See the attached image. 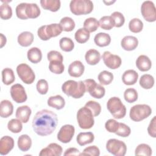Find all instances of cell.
Returning <instances> with one entry per match:
<instances>
[{"label":"cell","mask_w":156,"mask_h":156,"mask_svg":"<svg viewBox=\"0 0 156 156\" xmlns=\"http://www.w3.org/2000/svg\"><path fill=\"white\" fill-rule=\"evenodd\" d=\"M98 80L101 85H107L112 83L113 80V74L108 71H101L98 76Z\"/></svg>","instance_id":"36"},{"label":"cell","mask_w":156,"mask_h":156,"mask_svg":"<svg viewBox=\"0 0 156 156\" xmlns=\"http://www.w3.org/2000/svg\"><path fill=\"white\" fill-rule=\"evenodd\" d=\"M138 93L136 90L132 88L126 89L124 93V98L126 102L133 103L138 99Z\"/></svg>","instance_id":"44"},{"label":"cell","mask_w":156,"mask_h":156,"mask_svg":"<svg viewBox=\"0 0 156 156\" xmlns=\"http://www.w3.org/2000/svg\"><path fill=\"white\" fill-rule=\"evenodd\" d=\"M16 73L21 80L26 84L32 83L35 79V75L32 69L26 63H21L16 67Z\"/></svg>","instance_id":"9"},{"label":"cell","mask_w":156,"mask_h":156,"mask_svg":"<svg viewBox=\"0 0 156 156\" xmlns=\"http://www.w3.org/2000/svg\"><path fill=\"white\" fill-rule=\"evenodd\" d=\"M110 16L113 20L114 27H120L124 25L125 18L122 13L119 12H114L111 14Z\"/></svg>","instance_id":"46"},{"label":"cell","mask_w":156,"mask_h":156,"mask_svg":"<svg viewBox=\"0 0 156 156\" xmlns=\"http://www.w3.org/2000/svg\"><path fill=\"white\" fill-rule=\"evenodd\" d=\"M100 52L94 49H90L87 51L85 55V58L87 63L90 65H95L101 60Z\"/></svg>","instance_id":"21"},{"label":"cell","mask_w":156,"mask_h":156,"mask_svg":"<svg viewBox=\"0 0 156 156\" xmlns=\"http://www.w3.org/2000/svg\"><path fill=\"white\" fill-rule=\"evenodd\" d=\"M34 35L32 32L29 31H24L21 32L18 36V43L23 47L29 46L34 41Z\"/></svg>","instance_id":"22"},{"label":"cell","mask_w":156,"mask_h":156,"mask_svg":"<svg viewBox=\"0 0 156 156\" xmlns=\"http://www.w3.org/2000/svg\"><path fill=\"white\" fill-rule=\"evenodd\" d=\"M0 35H1V45H0V48H2L6 44L7 39H6V37L2 34H1Z\"/></svg>","instance_id":"57"},{"label":"cell","mask_w":156,"mask_h":156,"mask_svg":"<svg viewBox=\"0 0 156 156\" xmlns=\"http://www.w3.org/2000/svg\"><path fill=\"white\" fill-rule=\"evenodd\" d=\"M49 69L51 72L54 74H60L64 71L65 66L63 64V62L58 60H52L49 62Z\"/></svg>","instance_id":"39"},{"label":"cell","mask_w":156,"mask_h":156,"mask_svg":"<svg viewBox=\"0 0 156 156\" xmlns=\"http://www.w3.org/2000/svg\"><path fill=\"white\" fill-rule=\"evenodd\" d=\"M41 11L35 3H26V15L28 18H36L40 15Z\"/></svg>","instance_id":"30"},{"label":"cell","mask_w":156,"mask_h":156,"mask_svg":"<svg viewBox=\"0 0 156 156\" xmlns=\"http://www.w3.org/2000/svg\"><path fill=\"white\" fill-rule=\"evenodd\" d=\"M62 147L55 143H50L47 147L42 149L39 153L40 156H60L62 154Z\"/></svg>","instance_id":"14"},{"label":"cell","mask_w":156,"mask_h":156,"mask_svg":"<svg viewBox=\"0 0 156 156\" xmlns=\"http://www.w3.org/2000/svg\"><path fill=\"white\" fill-rule=\"evenodd\" d=\"M143 28V23L139 18H133L129 23V29L133 33H139Z\"/></svg>","instance_id":"41"},{"label":"cell","mask_w":156,"mask_h":156,"mask_svg":"<svg viewBox=\"0 0 156 156\" xmlns=\"http://www.w3.org/2000/svg\"><path fill=\"white\" fill-rule=\"evenodd\" d=\"M107 151L115 156H124L127 151V146L122 141L112 138L106 143Z\"/></svg>","instance_id":"7"},{"label":"cell","mask_w":156,"mask_h":156,"mask_svg":"<svg viewBox=\"0 0 156 156\" xmlns=\"http://www.w3.org/2000/svg\"><path fill=\"white\" fill-rule=\"evenodd\" d=\"M138 74L133 69H128L124 71L122 76V82L127 85H132L136 83Z\"/></svg>","instance_id":"20"},{"label":"cell","mask_w":156,"mask_h":156,"mask_svg":"<svg viewBox=\"0 0 156 156\" xmlns=\"http://www.w3.org/2000/svg\"><path fill=\"white\" fill-rule=\"evenodd\" d=\"M136 66L137 68L143 72L149 71L152 66V62L150 58L145 55H140L136 58Z\"/></svg>","instance_id":"19"},{"label":"cell","mask_w":156,"mask_h":156,"mask_svg":"<svg viewBox=\"0 0 156 156\" xmlns=\"http://www.w3.org/2000/svg\"><path fill=\"white\" fill-rule=\"evenodd\" d=\"M94 43L99 47L108 46L111 42V37L109 34L104 32L97 34L94 38Z\"/></svg>","instance_id":"27"},{"label":"cell","mask_w":156,"mask_h":156,"mask_svg":"<svg viewBox=\"0 0 156 156\" xmlns=\"http://www.w3.org/2000/svg\"><path fill=\"white\" fill-rule=\"evenodd\" d=\"M102 57L105 66L112 69L118 68L122 63L121 58L119 55L113 54L108 51L103 53Z\"/></svg>","instance_id":"12"},{"label":"cell","mask_w":156,"mask_h":156,"mask_svg":"<svg viewBox=\"0 0 156 156\" xmlns=\"http://www.w3.org/2000/svg\"><path fill=\"white\" fill-rule=\"evenodd\" d=\"M8 129L12 133H20L23 129L22 122L18 119H12L7 124Z\"/></svg>","instance_id":"40"},{"label":"cell","mask_w":156,"mask_h":156,"mask_svg":"<svg viewBox=\"0 0 156 156\" xmlns=\"http://www.w3.org/2000/svg\"><path fill=\"white\" fill-rule=\"evenodd\" d=\"M62 90L68 96L79 99L84 95L86 88L82 80L76 82L73 80H68L62 84Z\"/></svg>","instance_id":"2"},{"label":"cell","mask_w":156,"mask_h":156,"mask_svg":"<svg viewBox=\"0 0 156 156\" xmlns=\"http://www.w3.org/2000/svg\"><path fill=\"white\" fill-rule=\"evenodd\" d=\"M90 32L85 28L79 29L74 34V38L79 43H85L90 38Z\"/></svg>","instance_id":"34"},{"label":"cell","mask_w":156,"mask_h":156,"mask_svg":"<svg viewBox=\"0 0 156 156\" xmlns=\"http://www.w3.org/2000/svg\"><path fill=\"white\" fill-rule=\"evenodd\" d=\"M48 60L50 62L52 60H58L63 62V57L60 52L57 51H51L47 54Z\"/></svg>","instance_id":"53"},{"label":"cell","mask_w":156,"mask_h":156,"mask_svg":"<svg viewBox=\"0 0 156 156\" xmlns=\"http://www.w3.org/2000/svg\"><path fill=\"white\" fill-rule=\"evenodd\" d=\"M93 7V3L90 0H72L69 3L70 10L75 15L89 14Z\"/></svg>","instance_id":"4"},{"label":"cell","mask_w":156,"mask_h":156,"mask_svg":"<svg viewBox=\"0 0 156 156\" xmlns=\"http://www.w3.org/2000/svg\"><path fill=\"white\" fill-rule=\"evenodd\" d=\"M99 26L104 30H111L114 27V22L110 16H104L101 17L99 21Z\"/></svg>","instance_id":"43"},{"label":"cell","mask_w":156,"mask_h":156,"mask_svg":"<svg viewBox=\"0 0 156 156\" xmlns=\"http://www.w3.org/2000/svg\"><path fill=\"white\" fill-rule=\"evenodd\" d=\"M100 155V150L96 146H90L85 148L80 155H91L99 156Z\"/></svg>","instance_id":"49"},{"label":"cell","mask_w":156,"mask_h":156,"mask_svg":"<svg viewBox=\"0 0 156 156\" xmlns=\"http://www.w3.org/2000/svg\"><path fill=\"white\" fill-rule=\"evenodd\" d=\"M152 113L151 107L147 104H136L131 107L129 112L130 119L135 122L141 121Z\"/></svg>","instance_id":"6"},{"label":"cell","mask_w":156,"mask_h":156,"mask_svg":"<svg viewBox=\"0 0 156 156\" xmlns=\"http://www.w3.org/2000/svg\"><path fill=\"white\" fill-rule=\"evenodd\" d=\"M14 147V140L9 136H4L0 140V154L2 155L8 154Z\"/></svg>","instance_id":"16"},{"label":"cell","mask_w":156,"mask_h":156,"mask_svg":"<svg viewBox=\"0 0 156 156\" xmlns=\"http://www.w3.org/2000/svg\"><path fill=\"white\" fill-rule=\"evenodd\" d=\"M135 155H145L150 156L152 155V149L149 145L141 143L137 146L135 151Z\"/></svg>","instance_id":"42"},{"label":"cell","mask_w":156,"mask_h":156,"mask_svg":"<svg viewBox=\"0 0 156 156\" xmlns=\"http://www.w3.org/2000/svg\"><path fill=\"white\" fill-rule=\"evenodd\" d=\"M139 83L140 85L144 89H151L154 85V78L151 74H143L140 79Z\"/></svg>","instance_id":"33"},{"label":"cell","mask_w":156,"mask_h":156,"mask_svg":"<svg viewBox=\"0 0 156 156\" xmlns=\"http://www.w3.org/2000/svg\"><path fill=\"white\" fill-rule=\"evenodd\" d=\"M13 112V105L9 100H2L0 105V116L5 118L11 116Z\"/></svg>","instance_id":"24"},{"label":"cell","mask_w":156,"mask_h":156,"mask_svg":"<svg viewBox=\"0 0 156 156\" xmlns=\"http://www.w3.org/2000/svg\"><path fill=\"white\" fill-rule=\"evenodd\" d=\"M107 108L115 119H122L126 114V107L118 97L110 98L107 102Z\"/></svg>","instance_id":"3"},{"label":"cell","mask_w":156,"mask_h":156,"mask_svg":"<svg viewBox=\"0 0 156 156\" xmlns=\"http://www.w3.org/2000/svg\"><path fill=\"white\" fill-rule=\"evenodd\" d=\"M12 16V7L7 3H3L0 6V16L2 20H9Z\"/></svg>","instance_id":"45"},{"label":"cell","mask_w":156,"mask_h":156,"mask_svg":"<svg viewBox=\"0 0 156 156\" xmlns=\"http://www.w3.org/2000/svg\"><path fill=\"white\" fill-rule=\"evenodd\" d=\"M37 34L38 37L43 41H47L49 40L50 38L48 37L46 33V25L41 26L40 28H38L37 30Z\"/></svg>","instance_id":"55"},{"label":"cell","mask_w":156,"mask_h":156,"mask_svg":"<svg viewBox=\"0 0 156 156\" xmlns=\"http://www.w3.org/2000/svg\"><path fill=\"white\" fill-rule=\"evenodd\" d=\"M156 116H154L152 119L151 120L150 123L147 127V132L148 134L153 137H156Z\"/></svg>","instance_id":"54"},{"label":"cell","mask_w":156,"mask_h":156,"mask_svg":"<svg viewBox=\"0 0 156 156\" xmlns=\"http://www.w3.org/2000/svg\"><path fill=\"white\" fill-rule=\"evenodd\" d=\"M10 95L12 99L18 104L24 102L27 99L25 89L20 83H16L11 87Z\"/></svg>","instance_id":"11"},{"label":"cell","mask_w":156,"mask_h":156,"mask_svg":"<svg viewBox=\"0 0 156 156\" xmlns=\"http://www.w3.org/2000/svg\"><path fill=\"white\" fill-rule=\"evenodd\" d=\"M26 2H22L19 4L16 7V15L21 20L28 19L26 15Z\"/></svg>","instance_id":"51"},{"label":"cell","mask_w":156,"mask_h":156,"mask_svg":"<svg viewBox=\"0 0 156 156\" xmlns=\"http://www.w3.org/2000/svg\"><path fill=\"white\" fill-rule=\"evenodd\" d=\"M141 12L144 19L148 22L156 20V10L154 2L151 1H144L141 6Z\"/></svg>","instance_id":"10"},{"label":"cell","mask_w":156,"mask_h":156,"mask_svg":"<svg viewBox=\"0 0 156 156\" xmlns=\"http://www.w3.org/2000/svg\"><path fill=\"white\" fill-rule=\"evenodd\" d=\"M75 133V128L73 125L65 124L63 126L57 133V139L63 143L71 141Z\"/></svg>","instance_id":"13"},{"label":"cell","mask_w":156,"mask_h":156,"mask_svg":"<svg viewBox=\"0 0 156 156\" xmlns=\"http://www.w3.org/2000/svg\"><path fill=\"white\" fill-rule=\"evenodd\" d=\"M48 105L57 110L62 109L65 105V99L60 95L50 96L48 99Z\"/></svg>","instance_id":"23"},{"label":"cell","mask_w":156,"mask_h":156,"mask_svg":"<svg viewBox=\"0 0 156 156\" xmlns=\"http://www.w3.org/2000/svg\"><path fill=\"white\" fill-rule=\"evenodd\" d=\"M85 106L88 107L91 111L94 116H98L101 112V106L100 104L94 101H88Z\"/></svg>","instance_id":"47"},{"label":"cell","mask_w":156,"mask_h":156,"mask_svg":"<svg viewBox=\"0 0 156 156\" xmlns=\"http://www.w3.org/2000/svg\"><path fill=\"white\" fill-rule=\"evenodd\" d=\"M17 143L20 150L23 152H26L29 151L31 147L32 140L29 135L23 134L18 137Z\"/></svg>","instance_id":"26"},{"label":"cell","mask_w":156,"mask_h":156,"mask_svg":"<svg viewBox=\"0 0 156 156\" xmlns=\"http://www.w3.org/2000/svg\"><path fill=\"white\" fill-rule=\"evenodd\" d=\"M77 121L79 126L82 129H91L94 124V116L91 111L85 106L78 110Z\"/></svg>","instance_id":"5"},{"label":"cell","mask_w":156,"mask_h":156,"mask_svg":"<svg viewBox=\"0 0 156 156\" xmlns=\"http://www.w3.org/2000/svg\"><path fill=\"white\" fill-rule=\"evenodd\" d=\"M63 31V29L60 24L52 23L46 25V33L48 37L51 38L59 35Z\"/></svg>","instance_id":"31"},{"label":"cell","mask_w":156,"mask_h":156,"mask_svg":"<svg viewBox=\"0 0 156 156\" xmlns=\"http://www.w3.org/2000/svg\"><path fill=\"white\" fill-rule=\"evenodd\" d=\"M119 124L117 121L113 119H109L105 124V129L110 133H115L119 127Z\"/></svg>","instance_id":"50"},{"label":"cell","mask_w":156,"mask_h":156,"mask_svg":"<svg viewBox=\"0 0 156 156\" xmlns=\"http://www.w3.org/2000/svg\"><path fill=\"white\" fill-rule=\"evenodd\" d=\"M99 26V21L93 17L87 18L83 22V28L87 29L90 33L95 32Z\"/></svg>","instance_id":"35"},{"label":"cell","mask_w":156,"mask_h":156,"mask_svg":"<svg viewBox=\"0 0 156 156\" xmlns=\"http://www.w3.org/2000/svg\"><path fill=\"white\" fill-rule=\"evenodd\" d=\"M85 66L79 60L73 62L68 66V72L70 76L74 77H79L84 73Z\"/></svg>","instance_id":"15"},{"label":"cell","mask_w":156,"mask_h":156,"mask_svg":"<svg viewBox=\"0 0 156 156\" xmlns=\"http://www.w3.org/2000/svg\"><path fill=\"white\" fill-rule=\"evenodd\" d=\"M64 155H80V152L78 149L76 147H69L64 152Z\"/></svg>","instance_id":"56"},{"label":"cell","mask_w":156,"mask_h":156,"mask_svg":"<svg viewBox=\"0 0 156 156\" xmlns=\"http://www.w3.org/2000/svg\"><path fill=\"white\" fill-rule=\"evenodd\" d=\"M60 49L65 52H71L74 48L73 41L68 37H62L59 41Z\"/></svg>","instance_id":"38"},{"label":"cell","mask_w":156,"mask_h":156,"mask_svg":"<svg viewBox=\"0 0 156 156\" xmlns=\"http://www.w3.org/2000/svg\"><path fill=\"white\" fill-rule=\"evenodd\" d=\"M32 110L29 106L22 105L17 108L15 116L16 118L20 119L22 122L26 123L28 122Z\"/></svg>","instance_id":"18"},{"label":"cell","mask_w":156,"mask_h":156,"mask_svg":"<svg viewBox=\"0 0 156 156\" xmlns=\"http://www.w3.org/2000/svg\"><path fill=\"white\" fill-rule=\"evenodd\" d=\"M38 92L41 94H46L48 91V83L45 79H40L36 85Z\"/></svg>","instance_id":"52"},{"label":"cell","mask_w":156,"mask_h":156,"mask_svg":"<svg viewBox=\"0 0 156 156\" xmlns=\"http://www.w3.org/2000/svg\"><path fill=\"white\" fill-rule=\"evenodd\" d=\"M27 56L28 60L31 63H37L41 60L42 53L39 48L37 47H33L28 50Z\"/></svg>","instance_id":"29"},{"label":"cell","mask_w":156,"mask_h":156,"mask_svg":"<svg viewBox=\"0 0 156 156\" xmlns=\"http://www.w3.org/2000/svg\"><path fill=\"white\" fill-rule=\"evenodd\" d=\"M86 91L88 92L91 96L96 99H101L105 93V90L101 84H98L94 79H87L83 81Z\"/></svg>","instance_id":"8"},{"label":"cell","mask_w":156,"mask_h":156,"mask_svg":"<svg viewBox=\"0 0 156 156\" xmlns=\"http://www.w3.org/2000/svg\"><path fill=\"white\" fill-rule=\"evenodd\" d=\"M104 2L107 5H112L113 3H114V2H115V1H104Z\"/></svg>","instance_id":"58"},{"label":"cell","mask_w":156,"mask_h":156,"mask_svg":"<svg viewBox=\"0 0 156 156\" xmlns=\"http://www.w3.org/2000/svg\"><path fill=\"white\" fill-rule=\"evenodd\" d=\"M121 47L126 51H130L135 49L138 45V40L136 37L127 35L123 37L121 41Z\"/></svg>","instance_id":"17"},{"label":"cell","mask_w":156,"mask_h":156,"mask_svg":"<svg viewBox=\"0 0 156 156\" xmlns=\"http://www.w3.org/2000/svg\"><path fill=\"white\" fill-rule=\"evenodd\" d=\"M94 140V135L91 132H80L79 133L77 137L76 141L79 145L83 146L87 144L91 143Z\"/></svg>","instance_id":"25"},{"label":"cell","mask_w":156,"mask_h":156,"mask_svg":"<svg viewBox=\"0 0 156 156\" xmlns=\"http://www.w3.org/2000/svg\"><path fill=\"white\" fill-rule=\"evenodd\" d=\"M15 80V76L13 71L9 68H5L2 71V81L4 84L9 85Z\"/></svg>","instance_id":"32"},{"label":"cell","mask_w":156,"mask_h":156,"mask_svg":"<svg viewBox=\"0 0 156 156\" xmlns=\"http://www.w3.org/2000/svg\"><path fill=\"white\" fill-rule=\"evenodd\" d=\"M63 31L65 32H71L75 27V22L70 17L65 16L62 18L59 23Z\"/></svg>","instance_id":"37"},{"label":"cell","mask_w":156,"mask_h":156,"mask_svg":"<svg viewBox=\"0 0 156 156\" xmlns=\"http://www.w3.org/2000/svg\"><path fill=\"white\" fill-rule=\"evenodd\" d=\"M130 133L131 129L127 125L122 122H119V127L115 133L122 137H127L130 135Z\"/></svg>","instance_id":"48"},{"label":"cell","mask_w":156,"mask_h":156,"mask_svg":"<svg viewBox=\"0 0 156 156\" xmlns=\"http://www.w3.org/2000/svg\"><path fill=\"white\" fill-rule=\"evenodd\" d=\"M40 4L43 9L55 12L59 10L61 5L59 0H41Z\"/></svg>","instance_id":"28"},{"label":"cell","mask_w":156,"mask_h":156,"mask_svg":"<svg viewBox=\"0 0 156 156\" xmlns=\"http://www.w3.org/2000/svg\"><path fill=\"white\" fill-rule=\"evenodd\" d=\"M57 122V115L54 112L43 109L35 114L32 121V127L37 135L47 136L55 130Z\"/></svg>","instance_id":"1"}]
</instances>
